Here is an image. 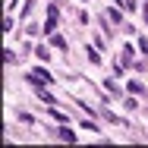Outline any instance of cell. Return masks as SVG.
Listing matches in <instances>:
<instances>
[{
  "instance_id": "6da1fadb",
  "label": "cell",
  "mask_w": 148,
  "mask_h": 148,
  "mask_svg": "<svg viewBox=\"0 0 148 148\" xmlns=\"http://www.w3.org/2000/svg\"><path fill=\"white\" fill-rule=\"evenodd\" d=\"M57 19H60V6H57V3H51V6H47V22H44V35H54V32H57Z\"/></svg>"
},
{
  "instance_id": "7a4b0ae2",
  "label": "cell",
  "mask_w": 148,
  "mask_h": 148,
  "mask_svg": "<svg viewBox=\"0 0 148 148\" xmlns=\"http://www.w3.org/2000/svg\"><path fill=\"white\" fill-rule=\"evenodd\" d=\"M51 44L60 47V51H66V38H60V35H51Z\"/></svg>"
},
{
  "instance_id": "3957f363",
  "label": "cell",
  "mask_w": 148,
  "mask_h": 148,
  "mask_svg": "<svg viewBox=\"0 0 148 148\" xmlns=\"http://www.w3.org/2000/svg\"><path fill=\"white\" fill-rule=\"evenodd\" d=\"M60 139H63V142H76V132H69V129H60Z\"/></svg>"
},
{
  "instance_id": "277c9868",
  "label": "cell",
  "mask_w": 148,
  "mask_h": 148,
  "mask_svg": "<svg viewBox=\"0 0 148 148\" xmlns=\"http://www.w3.org/2000/svg\"><path fill=\"white\" fill-rule=\"evenodd\" d=\"M123 63H126V66L132 63V47H126V51H123Z\"/></svg>"
},
{
  "instance_id": "5b68a950",
  "label": "cell",
  "mask_w": 148,
  "mask_h": 148,
  "mask_svg": "<svg viewBox=\"0 0 148 148\" xmlns=\"http://www.w3.org/2000/svg\"><path fill=\"white\" fill-rule=\"evenodd\" d=\"M35 57H38V60H51V57H47V47H38V51H35Z\"/></svg>"
},
{
  "instance_id": "8992f818",
  "label": "cell",
  "mask_w": 148,
  "mask_h": 148,
  "mask_svg": "<svg viewBox=\"0 0 148 148\" xmlns=\"http://www.w3.org/2000/svg\"><path fill=\"white\" fill-rule=\"evenodd\" d=\"M139 51H142V54H148V38H139Z\"/></svg>"
},
{
  "instance_id": "52a82bcc",
  "label": "cell",
  "mask_w": 148,
  "mask_h": 148,
  "mask_svg": "<svg viewBox=\"0 0 148 148\" xmlns=\"http://www.w3.org/2000/svg\"><path fill=\"white\" fill-rule=\"evenodd\" d=\"M142 16H145V22H148V6H145V10H142Z\"/></svg>"
}]
</instances>
